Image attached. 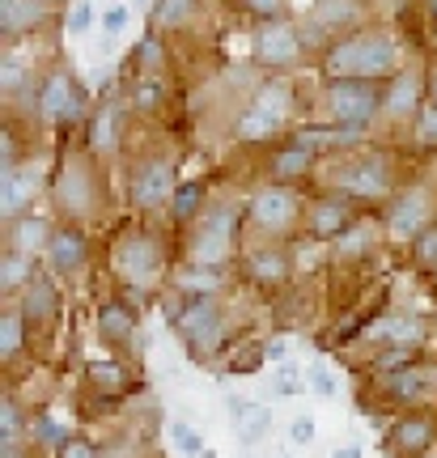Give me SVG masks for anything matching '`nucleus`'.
Here are the masks:
<instances>
[{
    "label": "nucleus",
    "mask_w": 437,
    "mask_h": 458,
    "mask_svg": "<svg viewBox=\"0 0 437 458\" xmlns=\"http://www.w3.org/2000/svg\"><path fill=\"white\" fill-rule=\"evenodd\" d=\"M285 348H289V344L276 340V344H268V348H263V357H268V360H285Z\"/></svg>",
    "instance_id": "obj_54"
},
{
    "label": "nucleus",
    "mask_w": 437,
    "mask_h": 458,
    "mask_svg": "<svg viewBox=\"0 0 437 458\" xmlns=\"http://www.w3.org/2000/svg\"><path fill=\"white\" fill-rule=\"evenodd\" d=\"M132 106L141 114H158L166 106V85L158 81V77H141L136 89H132Z\"/></svg>",
    "instance_id": "obj_30"
},
{
    "label": "nucleus",
    "mask_w": 437,
    "mask_h": 458,
    "mask_svg": "<svg viewBox=\"0 0 437 458\" xmlns=\"http://www.w3.org/2000/svg\"><path fill=\"white\" fill-rule=\"evenodd\" d=\"M336 182H340L348 196L378 199V196H387L390 170H387V162H382V157H361V162H348L344 170H336Z\"/></svg>",
    "instance_id": "obj_9"
},
{
    "label": "nucleus",
    "mask_w": 437,
    "mask_h": 458,
    "mask_svg": "<svg viewBox=\"0 0 437 458\" xmlns=\"http://www.w3.org/2000/svg\"><path fill=\"white\" fill-rule=\"evenodd\" d=\"M39 187H43V174H39V165H17V170H4L0 174V213L4 216H21L26 213V204L39 196Z\"/></svg>",
    "instance_id": "obj_10"
},
{
    "label": "nucleus",
    "mask_w": 437,
    "mask_h": 458,
    "mask_svg": "<svg viewBox=\"0 0 437 458\" xmlns=\"http://www.w3.org/2000/svg\"><path fill=\"white\" fill-rule=\"evenodd\" d=\"M43 4H47V0H43Z\"/></svg>",
    "instance_id": "obj_62"
},
{
    "label": "nucleus",
    "mask_w": 437,
    "mask_h": 458,
    "mask_svg": "<svg viewBox=\"0 0 437 458\" xmlns=\"http://www.w3.org/2000/svg\"><path fill=\"white\" fill-rule=\"evenodd\" d=\"M251 17H263V21H280L285 13V0H238Z\"/></svg>",
    "instance_id": "obj_44"
},
{
    "label": "nucleus",
    "mask_w": 437,
    "mask_h": 458,
    "mask_svg": "<svg viewBox=\"0 0 437 458\" xmlns=\"http://www.w3.org/2000/svg\"><path fill=\"white\" fill-rule=\"evenodd\" d=\"M370 340L387 344V348H416L421 344V323L412 314H382L370 327Z\"/></svg>",
    "instance_id": "obj_17"
},
{
    "label": "nucleus",
    "mask_w": 437,
    "mask_h": 458,
    "mask_svg": "<svg viewBox=\"0 0 437 458\" xmlns=\"http://www.w3.org/2000/svg\"><path fill=\"white\" fill-rule=\"evenodd\" d=\"M136 4H149V0H136Z\"/></svg>",
    "instance_id": "obj_60"
},
{
    "label": "nucleus",
    "mask_w": 437,
    "mask_h": 458,
    "mask_svg": "<svg viewBox=\"0 0 437 458\" xmlns=\"http://www.w3.org/2000/svg\"><path fill=\"white\" fill-rule=\"evenodd\" d=\"M175 327L183 331V340L192 344L195 352H212L221 340V310L212 301H192L183 314H175Z\"/></svg>",
    "instance_id": "obj_7"
},
{
    "label": "nucleus",
    "mask_w": 437,
    "mask_h": 458,
    "mask_svg": "<svg viewBox=\"0 0 437 458\" xmlns=\"http://www.w3.org/2000/svg\"><path fill=\"white\" fill-rule=\"evenodd\" d=\"M158 267H162V255H158V246L149 242V238H128L124 250H119V272L132 280V284H149V280L158 276Z\"/></svg>",
    "instance_id": "obj_13"
},
{
    "label": "nucleus",
    "mask_w": 437,
    "mask_h": 458,
    "mask_svg": "<svg viewBox=\"0 0 437 458\" xmlns=\"http://www.w3.org/2000/svg\"><path fill=\"white\" fill-rule=\"evenodd\" d=\"M47 21V4L43 0H0V34L17 38V34L34 30Z\"/></svg>",
    "instance_id": "obj_14"
},
{
    "label": "nucleus",
    "mask_w": 437,
    "mask_h": 458,
    "mask_svg": "<svg viewBox=\"0 0 437 458\" xmlns=\"http://www.w3.org/2000/svg\"><path fill=\"white\" fill-rule=\"evenodd\" d=\"M26 77H30L26 60H17V55H4V60H0V89H4V94H17V89L26 85Z\"/></svg>",
    "instance_id": "obj_39"
},
{
    "label": "nucleus",
    "mask_w": 437,
    "mask_h": 458,
    "mask_svg": "<svg viewBox=\"0 0 437 458\" xmlns=\"http://www.w3.org/2000/svg\"><path fill=\"white\" fill-rule=\"evenodd\" d=\"M251 221L260 229H285L293 225V216H297V196H293L289 187H280V182H272V187H260L255 191V199H251Z\"/></svg>",
    "instance_id": "obj_8"
},
{
    "label": "nucleus",
    "mask_w": 437,
    "mask_h": 458,
    "mask_svg": "<svg viewBox=\"0 0 437 458\" xmlns=\"http://www.w3.org/2000/svg\"><path fill=\"white\" fill-rule=\"evenodd\" d=\"M170 437H175L178 454H187V458H204V450H209V445H204V437H200L187 420H175V425H170Z\"/></svg>",
    "instance_id": "obj_37"
},
{
    "label": "nucleus",
    "mask_w": 437,
    "mask_h": 458,
    "mask_svg": "<svg viewBox=\"0 0 437 458\" xmlns=\"http://www.w3.org/2000/svg\"><path fill=\"white\" fill-rule=\"evenodd\" d=\"M85 106V94L77 89V81L68 77V72H51L43 89H39V114L51 119V123H68V119H77Z\"/></svg>",
    "instance_id": "obj_6"
},
{
    "label": "nucleus",
    "mask_w": 437,
    "mask_h": 458,
    "mask_svg": "<svg viewBox=\"0 0 437 458\" xmlns=\"http://www.w3.org/2000/svg\"><path fill=\"white\" fill-rule=\"evenodd\" d=\"M60 458H98V450L90 442H81V437H68V442L60 445Z\"/></svg>",
    "instance_id": "obj_52"
},
{
    "label": "nucleus",
    "mask_w": 437,
    "mask_h": 458,
    "mask_svg": "<svg viewBox=\"0 0 437 458\" xmlns=\"http://www.w3.org/2000/svg\"><path fill=\"white\" fill-rule=\"evenodd\" d=\"M302 55V34L293 21H263L255 34V60L263 68H289Z\"/></svg>",
    "instance_id": "obj_5"
},
{
    "label": "nucleus",
    "mask_w": 437,
    "mask_h": 458,
    "mask_svg": "<svg viewBox=\"0 0 437 458\" xmlns=\"http://www.w3.org/2000/svg\"><path fill=\"white\" fill-rule=\"evenodd\" d=\"M424 458H437V454H424Z\"/></svg>",
    "instance_id": "obj_61"
},
{
    "label": "nucleus",
    "mask_w": 437,
    "mask_h": 458,
    "mask_svg": "<svg viewBox=\"0 0 437 458\" xmlns=\"http://www.w3.org/2000/svg\"><path fill=\"white\" fill-rule=\"evenodd\" d=\"M0 433H4V442H21V411L13 399L0 403Z\"/></svg>",
    "instance_id": "obj_43"
},
{
    "label": "nucleus",
    "mask_w": 437,
    "mask_h": 458,
    "mask_svg": "<svg viewBox=\"0 0 437 458\" xmlns=\"http://www.w3.org/2000/svg\"><path fill=\"white\" fill-rule=\"evenodd\" d=\"M30 280H34V259L9 246V255L0 259V284H4V289H26Z\"/></svg>",
    "instance_id": "obj_28"
},
{
    "label": "nucleus",
    "mask_w": 437,
    "mask_h": 458,
    "mask_svg": "<svg viewBox=\"0 0 437 458\" xmlns=\"http://www.w3.org/2000/svg\"><path fill=\"white\" fill-rule=\"evenodd\" d=\"M0 458H21V442H4L0 445Z\"/></svg>",
    "instance_id": "obj_55"
},
{
    "label": "nucleus",
    "mask_w": 437,
    "mask_h": 458,
    "mask_svg": "<svg viewBox=\"0 0 437 458\" xmlns=\"http://www.w3.org/2000/svg\"><path fill=\"white\" fill-rule=\"evenodd\" d=\"M124 26H128V4H111V9L102 13V30H107V34H119Z\"/></svg>",
    "instance_id": "obj_49"
},
{
    "label": "nucleus",
    "mask_w": 437,
    "mask_h": 458,
    "mask_svg": "<svg viewBox=\"0 0 437 458\" xmlns=\"http://www.w3.org/2000/svg\"><path fill=\"white\" fill-rule=\"evenodd\" d=\"M289 437H293V445L314 442V420H310V416H297V420L289 425Z\"/></svg>",
    "instance_id": "obj_51"
},
{
    "label": "nucleus",
    "mask_w": 437,
    "mask_h": 458,
    "mask_svg": "<svg viewBox=\"0 0 437 458\" xmlns=\"http://www.w3.org/2000/svg\"><path fill=\"white\" fill-rule=\"evenodd\" d=\"M204 458H217V454H212V450H204Z\"/></svg>",
    "instance_id": "obj_59"
},
{
    "label": "nucleus",
    "mask_w": 437,
    "mask_h": 458,
    "mask_svg": "<svg viewBox=\"0 0 437 458\" xmlns=\"http://www.w3.org/2000/svg\"><path fill=\"white\" fill-rule=\"evenodd\" d=\"M200 204H204V182H183L175 191V199H170V213H175L178 221H192V216L200 213Z\"/></svg>",
    "instance_id": "obj_33"
},
{
    "label": "nucleus",
    "mask_w": 437,
    "mask_h": 458,
    "mask_svg": "<svg viewBox=\"0 0 437 458\" xmlns=\"http://www.w3.org/2000/svg\"><path fill=\"white\" fill-rule=\"evenodd\" d=\"M246 272H251V280H260V284L285 280V276H289V255H285L280 246H260V250H251Z\"/></svg>",
    "instance_id": "obj_24"
},
{
    "label": "nucleus",
    "mask_w": 437,
    "mask_h": 458,
    "mask_svg": "<svg viewBox=\"0 0 437 458\" xmlns=\"http://www.w3.org/2000/svg\"><path fill=\"white\" fill-rule=\"evenodd\" d=\"M217 284H221V280L212 276V272H187V276H183V293L192 297V301H212Z\"/></svg>",
    "instance_id": "obj_40"
},
{
    "label": "nucleus",
    "mask_w": 437,
    "mask_h": 458,
    "mask_svg": "<svg viewBox=\"0 0 437 458\" xmlns=\"http://www.w3.org/2000/svg\"><path fill=\"white\" fill-rule=\"evenodd\" d=\"M119 128H124V106H119V102H107V106L94 114V128H90L94 153H111V148L119 145Z\"/></svg>",
    "instance_id": "obj_25"
},
{
    "label": "nucleus",
    "mask_w": 437,
    "mask_h": 458,
    "mask_svg": "<svg viewBox=\"0 0 437 458\" xmlns=\"http://www.w3.org/2000/svg\"><path fill=\"white\" fill-rule=\"evenodd\" d=\"M30 437H39V442H56V445L68 442V437H60V425H56L51 416H43L39 425H30Z\"/></svg>",
    "instance_id": "obj_48"
},
{
    "label": "nucleus",
    "mask_w": 437,
    "mask_h": 458,
    "mask_svg": "<svg viewBox=\"0 0 437 458\" xmlns=\"http://www.w3.org/2000/svg\"><path fill=\"white\" fill-rule=\"evenodd\" d=\"M56 199H60V208H68L73 216L90 213V204H94V187H90V174H85L81 162H64L60 179H56Z\"/></svg>",
    "instance_id": "obj_12"
},
{
    "label": "nucleus",
    "mask_w": 437,
    "mask_h": 458,
    "mask_svg": "<svg viewBox=\"0 0 437 458\" xmlns=\"http://www.w3.org/2000/svg\"><path fill=\"white\" fill-rule=\"evenodd\" d=\"M51 225L43 216H17L13 221V233H9V246L21 250V255H34V250H47L51 246Z\"/></svg>",
    "instance_id": "obj_23"
},
{
    "label": "nucleus",
    "mask_w": 437,
    "mask_h": 458,
    "mask_svg": "<svg viewBox=\"0 0 437 458\" xmlns=\"http://www.w3.org/2000/svg\"><path fill=\"white\" fill-rule=\"evenodd\" d=\"M390 454L399 458H424L433 450V420H424V416H404L399 425L390 428Z\"/></svg>",
    "instance_id": "obj_11"
},
{
    "label": "nucleus",
    "mask_w": 437,
    "mask_h": 458,
    "mask_svg": "<svg viewBox=\"0 0 437 458\" xmlns=\"http://www.w3.org/2000/svg\"><path fill=\"white\" fill-rule=\"evenodd\" d=\"M47 259L60 276L77 272L85 263V233L81 229H56V238H51V246H47Z\"/></svg>",
    "instance_id": "obj_20"
},
{
    "label": "nucleus",
    "mask_w": 437,
    "mask_h": 458,
    "mask_svg": "<svg viewBox=\"0 0 437 458\" xmlns=\"http://www.w3.org/2000/svg\"><path fill=\"white\" fill-rule=\"evenodd\" d=\"M310 391L319 394V399H331V394H336V374H331L327 365H314V369H310Z\"/></svg>",
    "instance_id": "obj_46"
},
{
    "label": "nucleus",
    "mask_w": 437,
    "mask_h": 458,
    "mask_svg": "<svg viewBox=\"0 0 437 458\" xmlns=\"http://www.w3.org/2000/svg\"><path fill=\"white\" fill-rule=\"evenodd\" d=\"M416 259H421V263H437V225H429L421 238H416Z\"/></svg>",
    "instance_id": "obj_47"
},
{
    "label": "nucleus",
    "mask_w": 437,
    "mask_h": 458,
    "mask_svg": "<svg viewBox=\"0 0 437 458\" xmlns=\"http://www.w3.org/2000/svg\"><path fill=\"white\" fill-rule=\"evenodd\" d=\"M162 64H166V47L158 43V34L149 30L145 38H141V47H136V68H141L145 77H153V72H158Z\"/></svg>",
    "instance_id": "obj_36"
},
{
    "label": "nucleus",
    "mask_w": 437,
    "mask_h": 458,
    "mask_svg": "<svg viewBox=\"0 0 437 458\" xmlns=\"http://www.w3.org/2000/svg\"><path fill=\"white\" fill-rule=\"evenodd\" d=\"M429 98H433V106H437V64L429 68Z\"/></svg>",
    "instance_id": "obj_56"
},
{
    "label": "nucleus",
    "mask_w": 437,
    "mask_h": 458,
    "mask_svg": "<svg viewBox=\"0 0 437 458\" xmlns=\"http://www.w3.org/2000/svg\"><path fill=\"white\" fill-rule=\"evenodd\" d=\"M429 9H433V17H437V0H429Z\"/></svg>",
    "instance_id": "obj_58"
},
{
    "label": "nucleus",
    "mask_w": 437,
    "mask_h": 458,
    "mask_svg": "<svg viewBox=\"0 0 437 458\" xmlns=\"http://www.w3.org/2000/svg\"><path fill=\"white\" fill-rule=\"evenodd\" d=\"M56 306H60V293H56V284L43 276H34L30 284H26V306H21V314H34V318H51L56 314Z\"/></svg>",
    "instance_id": "obj_27"
},
{
    "label": "nucleus",
    "mask_w": 437,
    "mask_h": 458,
    "mask_svg": "<svg viewBox=\"0 0 437 458\" xmlns=\"http://www.w3.org/2000/svg\"><path fill=\"white\" fill-rule=\"evenodd\" d=\"M195 9H200V0H158V9H153V21L175 30V26H183V21L195 13Z\"/></svg>",
    "instance_id": "obj_34"
},
{
    "label": "nucleus",
    "mask_w": 437,
    "mask_h": 458,
    "mask_svg": "<svg viewBox=\"0 0 437 458\" xmlns=\"http://www.w3.org/2000/svg\"><path fill=\"white\" fill-rule=\"evenodd\" d=\"M424 221H429V196H424V191H407V196L395 204V213H390V233L416 242L424 229H429Z\"/></svg>",
    "instance_id": "obj_15"
},
{
    "label": "nucleus",
    "mask_w": 437,
    "mask_h": 458,
    "mask_svg": "<svg viewBox=\"0 0 437 458\" xmlns=\"http://www.w3.org/2000/svg\"><path fill=\"white\" fill-rule=\"evenodd\" d=\"M280 123H285V114L276 111H263L260 102H251L243 114H238V140H246V145H260V140H272L276 131H280Z\"/></svg>",
    "instance_id": "obj_21"
},
{
    "label": "nucleus",
    "mask_w": 437,
    "mask_h": 458,
    "mask_svg": "<svg viewBox=\"0 0 437 458\" xmlns=\"http://www.w3.org/2000/svg\"><path fill=\"white\" fill-rule=\"evenodd\" d=\"M293 391H297V382H293V374L285 369V374L276 377V394H293Z\"/></svg>",
    "instance_id": "obj_53"
},
{
    "label": "nucleus",
    "mask_w": 437,
    "mask_h": 458,
    "mask_svg": "<svg viewBox=\"0 0 437 458\" xmlns=\"http://www.w3.org/2000/svg\"><path fill=\"white\" fill-rule=\"evenodd\" d=\"M323 68L331 81H382L399 68V43L387 34H344L323 55Z\"/></svg>",
    "instance_id": "obj_1"
},
{
    "label": "nucleus",
    "mask_w": 437,
    "mask_h": 458,
    "mask_svg": "<svg viewBox=\"0 0 437 458\" xmlns=\"http://www.w3.org/2000/svg\"><path fill=\"white\" fill-rule=\"evenodd\" d=\"M353 229V208L348 199H319L310 208V233L314 238H344Z\"/></svg>",
    "instance_id": "obj_16"
},
{
    "label": "nucleus",
    "mask_w": 437,
    "mask_h": 458,
    "mask_svg": "<svg viewBox=\"0 0 437 458\" xmlns=\"http://www.w3.org/2000/svg\"><path fill=\"white\" fill-rule=\"evenodd\" d=\"M255 102H260L263 111H276V114H289L293 111V89L280 77H272V81L260 85V94H255Z\"/></svg>",
    "instance_id": "obj_32"
},
{
    "label": "nucleus",
    "mask_w": 437,
    "mask_h": 458,
    "mask_svg": "<svg viewBox=\"0 0 437 458\" xmlns=\"http://www.w3.org/2000/svg\"><path fill=\"white\" fill-rule=\"evenodd\" d=\"M412 360H416V348H387L378 357V369L390 377V374H399V369H412Z\"/></svg>",
    "instance_id": "obj_42"
},
{
    "label": "nucleus",
    "mask_w": 437,
    "mask_h": 458,
    "mask_svg": "<svg viewBox=\"0 0 437 458\" xmlns=\"http://www.w3.org/2000/svg\"><path fill=\"white\" fill-rule=\"evenodd\" d=\"M98 331H102V340H132L136 335V314L128 306H119V301H107L102 310H98Z\"/></svg>",
    "instance_id": "obj_26"
},
{
    "label": "nucleus",
    "mask_w": 437,
    "mask_h": 458,
    "mask_svg": "<svg viewBox=\"0 0 437 458\" xmlns=\"http://www.w3.org/2000/svg\"><path fill=\"white\" fill-rule=\"evenodd\" d=\"M412 140L424 148V153H433L437 148V106L429 102V106H421V114L412 119Z\"/></svg>",
    "instance_id": "obj_35"
},
{
    "label": "nucleus",
    "mask_w": 437,
    "mask_h": 458,
    "mask_svg": "<svg viewBox=\"0 0 437 458\" xmlns=\"http://www.w3.org/2000/svg\"><path fill=\"white\" fill-rule=\"evenodd\" d=\"M331 458H361V450H356V445H348V450H336Z\"/></svg>",
    "instance_id": "obj_57"
},
{
    "label": "nucleus",
    "mask_w": 437,
    "mask_h": 458,
    "mask_svg": "<svg viewBox=\"0 0 437 458\" xmlns=\"http://www.w3.org/2000/svg\"><path fill=\"white\" fill-rule=\"evenodd\" d=\"M416 98H421V81H416L412 72H395V77H390V85H387V94H382V114H390V119L421 114Z\"/></svg>",
    "instance_id": "obj_18"
},
{
    "label": "nucleus",
    "mask_w": 437,
    "mask_h": 458,
    "mask_svg": "<svg viewBox=\"0 0 437 458\" xmlns=\"http://www.w3.org/2000/svg\"><path fill=\"white\" fill-rule=\"evenodd\" d=\"M90 26H94V4H90V0H77L73 13H68V34H85Z\"/></svg>",
    "instance_id": "obj_45"
},
{
    "label": "nucleus",
    "mask_w": 437,
    "mask_h": 458,
    "mask_svg": "<svg viewBox=\"0 0 437 458\" xmlns=\"http://www.w3.org/2000/svg\"><path fill=\"white\" fill-rule=\"evenodd\" d=\"M175 165L166 157H149L132 170V204L136 208H162L175 199Z\"/></svg>",
    "instance_id": "obj_4"
},
{
    "label": "nucleus",
    "mask_w": 437,
    "mask_h": 458,
    "mask_svg": "<svg viewBox=\"0 0 437 458\" xmlns=\"http://www.w3.org/2000/svg\"><path fill=\"white\" fill-rule=\"evenodd\" d=\"M21 340H26V314L4 310L0 314V357L13 360L17 352H21Z\"/></svg>",
    "instance_id": "obj_29"
},
{
    "label": "nucleus",
    "mask_w": 437,
    "mask_h": 458,
    "mask_svg": "<svg viewBox=\"0 0 437 458\" xmlns=\"http://www.w3.org/2000/svg\"><path fill=\"white\" fill-rule=\"evenodd\" d=\"M310 165H314V148H306V145H280L272 153V162H268V174L285 187V182H293V179H306Z\"/></svg>",
    "instance_id": "obj_19"
},
{
    "label": "nucleus",
    "mask_w": 437,
    "mask_h": 458,
    "mask_svg": "<svg viewBox=\"0 0 437 458\" xmlns=\"http://www.w3.org/2000/svg\"><path fill=\"white\" fill-rule=\"evenodd\" d=\"M234 229H238V208L234 204H221V208L204 213V225H200V233L192 242L195 267H217L226 259L229 246H234Z\"/></svg>",
    "instance_id": "obj_3"
},
{
    "label": "nucleus",
    "mask_w": 437,
    "mask_h": 458,
    "mask_svg": "<svg viewBox=\"0 0 437 458\" xmlns=\"http://www.w3.org/2000/svg\"><path fill=\"white\" fill-rule=\"evenodd\" d=\"M356 9H353V0H327V13L323 21H353Z\"/></svg>",
    "instance_id": "obj_50"
},
{
    "label": "nucleus",
    "mask_w": 437,
    "mask_h": 458,
    "mask_svg": "<svg viewBox=\"0 0 437 458\" xmlns=\"http://www.w3.org/2000/svg\"><path fill=\"white\" fill-rule=\"evenodd\" d=\"M229 411H234V428H238L243 445H255L272 425V411L260 408V403H246V399H229Z\"/></svg>",
    "instance_id": "obj_22"
},
{
    "label": "nucleus",
    "mask_w": 437,
    "mask_h": 458,
    "mask_svg": "<svg viewBox=\"0 0 437 458\" xmlns=\"http://www.w3.org/2000/svg\"><path fill=\"white\" fill-rule=\"evenodd\" d=\"M94 382H98V391H107V394H119L124 391V382H128V374H124V365H115V360H98L94 369Z\"/></svg>",
    "instance_id": "obj_38"
},
{
    "label": "nucleus",
    "mask_w": 437,
    "mask_h": 458,
    "mask_svg": "<svg viewBox=\"0 0 437 458\" xmlns=\"http://www.w3.org/2000/svg\"><path fill=\"white\" fill-rule=\"evenodd\" d=\"M387 394L390 399H399V403H407V399H421L424 394V374L421 369H399V374L387 377Z\"/></svg>",
    "instance_id": "obj_31"
},
{
    "label": "nucleus",
    "mask_w": 437,
    "mask_h": 458,
    "mask_svg": "<svg viewBox=\"0 0 437 458\" xmlns=\"http://www.w3.org/2000/svg\"><path fill=\"white\" fill-rule=\"evenodd\" d=\"M327 114H331V128L361 136L373 123V114H382V94H378L373 81H331Z\"/></svg>",
    "instance_id": "obj_2"
},
{
    "label": "nucleus",
    "mask_w": 437,
    "mask_h": 458,
    "mask_svg": "<svg viewBox=\"0 0 437 458\" xmlns=\"http://www.w3.org/2000/svg\"><path fill=\"white\" fill-rule=\"evenodd\" d=\"M365 246H370V229L356 225V229H348L344 238H336V255H344V259H356Z\"/></svg>",
    "instance_id": "obj_41"
}]
</instances>
